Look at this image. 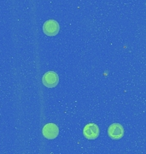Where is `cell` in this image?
I'll list each match as a JSON object with an SVG mask.
<instances>
[{"mask_svg": "<svg viewBox=\"0 0 146 154\" xmlns=\"http://www.w3.org/2000/svg\"><path fill=\"white\" fill-rule=\"evenodd\" d=\"M42 82L46 88H53L56 87L59 82V76L56 72L48 71L44 75Z\"/></svg>", "mask_w": 146, "mask_h": 154, "instance_id": "cell-1", "label": "cell"}, {"mask_svg": "<svg viewBox=\"0 0 146 154\" xmlns=\"http://www.w3.org/2000/svg\"><path fill=\"white\" fill-rule=\"evenodd\" d=\"M108 136L113 140H120L124 135V128L120 123H113L108 127Z\"/></svg>", "mask_w": 146, "mask_h": 154, "instance_id": "cell-5", "label": "cell"}, {"mask_svg": "<svg viewBox=\"0 0 146 154\" xmlns=\"http://www.w3.org/2000/svg\"><path fill=\"white\" fill-rule=\"evenodd\" d=\"M43 31L48 36H55L59 33V24L55 20H49L44 22L43 26Z\"/></svg>", "mask_w": 146, "mask_h": 154, "instance_id": "cell-2", "label": "cell"}, {"mask_svg": "<svg viewBox=\"0 0 146 154\" xmlns=\"http://www.w3.org/2000/svg\"><path fill=\"white\" fill-rule=\"evenodd\" d=\"M59 134V128L55 123H47L43 128V135L48 140H53Z\"/></svg>", "mask_w": 146, "mask_h": 154, "instance_id": "cell-4", "label": "cell"}, {"mask_svg": "<svg viewBox=\"0 0 146 154\" xmlns=\"http://www.w3.org/2000/svg\"><path fill=\"white\" fill-rule=\"evenodd\" d=\"M83 134L88 140H95L99 135V128L95 123H88L83 129Z\"/></svg>", "mask_w": 146, "mask_h": 154, "instance_id": "cell-3", "label": "cell"}]
</instances>
